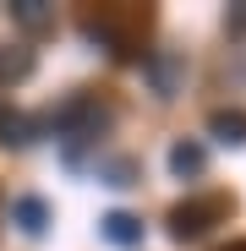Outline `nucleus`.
Instances as JSON below:
<instances>
[{"label": "nucleus", "instance_id": "nucleus-1", "mask_svg": "<svg viewBox=\"0 0 246 251\" xmlns=\"http://www.w3.org/2000/svg\"><path fill=\"white\" fill-rule=\"evenodd\" d=\"M104 126H109V109L93 104V99H66V104L55 109V131H60V142H66L71 153H77V142H93Z\"/></svg>", "mask_w": 246, "mask_h": 251}, {"label": "nucleus", "instance_id": "nucleus-2", "mask_svg": "<svg viewBox=\"0 0 246 251\" xmlns=\"http://www.w3.org/2000/svg\"><path fill=\"white\" fill-rule=\"evenodd\" d=\"M224 213H230V197H191V202H181L170 213V235L175 240H202Z\"/></svg>", "mask_w": 246, "mask_h": 251}, {"label": "nucleus", "instance_id": "nucleus-3", "mask_svg": "<svg viewBox=\"0 0 246 251\" xmlns=\"http://www.w3.org/2000/svg\"><path fill=\"white\" fill-rule=\"evenodd\" d=\"M142 76H148V88H153L159 99H175V93L186 88V55H175V50H153V55L142 60Z\"/></svg>", "mask_w": 246, "mask_h": 251}, {"label": "nucleus", "instance_id": "nucleus-4", "mask_svg": "<svg viewBox=\"0 0 246 251\" xmlns=\"http://www.w3.org/2000/svg\"><path fill=\"white\" fill-rule=\"evenodd\" d=\"M38 131H44V120H33V115H22V109H6V115H0V142H6V148H33Z\"/></svg>", "mask_w": 246, "mask_h": 251}, {"label": "nucleus", "instance_id": "nucleus-5", "mask_svg": "<svg viewBox=\"0 0 246 251\" xmlns=\"http://www.w3.org/2000/svg\"><path fill=\"white\" fill-rule=\"evenodd\" d=\"M33 66H38V55H33L27 44H6V50H0V88H17V82H27Z\"/></svg>", "mask_w": 246, "mask_h": 251}, {"label": "nucleus", "instance_id": "nucleus-6", "mask_svg": "<svg viewBox=\"0 0 246 251\" xmlns=\"http://www.w3.org/2000/svg\"><path fill=\"white\" fill-rule=\"evenodd\" d=\"M170 170H175L181 180H197L202 170H208V148L191 142V137H186V142H175V148H170Z\"/></svg>", "mask_w": 246, "mask_h": 251}, {"label": "nucleus", "instance_id": "nucleus-7", "mask_svg": "<svg viewBox=\"0 0 246 251\" xmlns=\"http://www.w3.org/2000/svg\"><path fill=\"white\" fill-rule=\"evenodd\" d=\"M11 22L27 33H44V27H55V6L50 0H11Z\"/></svg>", "mask_w": 246, "mask_h": 251}, {"label": "nucleus", "instance_id": "nucleus-8", "mask_svg": "<svg viewBox=\"0 0 246 251\" xmlns=\"http://www.w3.org/2000/svg\"><path fill=\"white\" fill-rule=\"evenodd\" d=\"M208 131H214L224 148H241V142H246V109H214V115H208Z\"/></svg>", "mask_w": 246, "mask_h": 251}, {"label": "nucleus", "instance_id": "nucleus-9", "mask_svg": "<svg viewBox=\"0 0 246 251\" xmlns=\"http://www.w3.org/2000/svg\"><path fill=\"white\" fill-rule=\"evenodd\" d=\"M11 224H17L22 235H44V224H50V207L38 202V197H17V202H11Z\"/></svg>", "mask_w": 246, "mask_h": 251}, {"label": "nucleus", "instance_id": "nucleus-10", "mask_svg": "<svg viewBox=\"0 0 246 251\" xmlns=\"http://www.w3.org/2000/svg\"><path fill=\"white\" fill-rule=\"evenodd\" d=\"M99 229H104L109 246H137V240H142V219H132V213H104Z\"/></svg>", "mask_w": 246, "mask_h": 251}, {"label": "nucleus", "instance_id": "nucleus-11", "mask_svg": "<svg viewBox=\"0 0 246 251\" xmlns=\"http://www.w3.org/2000/svg\"><path fill=\"white\" fill-rule=\"evenodd\" d=\"M99 175H104V186H132L137 164L132 158H109V164H99Z\"/></svg>", "mask_w": 246, "mask_h": 251}, {"label": "nucleus", "instance_id": "nucleus-12", "mask_svg": "<svg viewBox=\"0 0 246 251\" xmlns=\"http://www.w3.org/2000/svg\"><path fill=\"white\" fill-rule=\"evenodd\" d=\"M224 27H230L235 38H246V0H235V6L224 11Z\"/></svg>", "mask_w": 246, "mask_h": 251}, {"label": "nucleus", "instance_id": "nucleus-13", "mask_svg": "<svg viewBox=\"0 0 246 251\" xmlns=\"http://www.w3.org/2000/svg\"><path fill=\"white\" fill-rule=\"evenodd\" d=\"M224 251H246V240H230V246H224Z\"/></svg>", "mask_w": 246, "mask_h": 251}]
</instances>
